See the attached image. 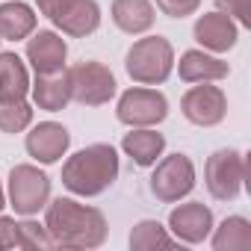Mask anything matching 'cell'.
I'll list each match as a JSON object with an SVG mask.
<instances>
[{
    "mask_svg": "<svg viewBox=\"0 0 251 251\" xmlns=\"http://www.w3.org/2000/svg\"><path fill=\"white\" fill-rule=\"evenodd\" d=\"M45 227L53 239V248H100L109 236V225L103 210L92 204H80L77 195L50 198L45 207Z\"/></svg>",
    "mask_w": 251,
    "mask_h": 251,
    "instance_id": "obj_1",
    "label": "cell"
},
{
    "mask_svg": "<svg viewBox=\"0 0 251 251\" xmlns=\"http://www.w3.org/2000/svg\"><path fill=\"white\" fill-rule=\"evenodd\" d=\"M121 172V160L115 145L109 142H92L71 157L65 154L62 163V186L77 198H98L103 195Z\"/></svg>",
    "mask_w": 251,
    "mask_h": 251,
    "instance_id": "obj_2",
    "label": "cell"
},
{
    "mask_svg": "<svg viewBox=\"0 0 251 251\" xmlns=\"http://www.w3.org/2000/svg\"><path fill=\"white\" fill-rule=\"evenodd\" d=\"M175 48L166 36L145 33L124 53V71L136 86H163L175 71Z\"/></svg>",
    "mask_w": 251,
    "mask_h": 251,
    "instance_id": "obj_3",
    "label": "cell"
},
{
    "mask_svg": "<svg viewBox=\"0 0 251 251\" xmlns=\"http://www.w3.org/2000/svg\"><path fill=\"white\" fill-rule=\"evenodd\" d=\"M248 180V157L236 148H219L204 163V186L213 201H236Z\"/></svg>",
    "mask_w": 251,
    "mask_h": 251,
    "instance_id": "obj_4",
    "label": "cell"
},
{
    "mask_svg": "<svg viewBox=\"0 0 251 251\" xmlns=\"http://www.w3.org/2000/svg\"><path fill=\"white\" fill-rule=\"evenodd\" d=\"M6 201L15 216H36L50 201V177L39 163H18L6 177Z\"/></svg>",
    "mask_w": 251,
    "mask_h": 251,
    "instance_id": "obj_5",
    "label": "cell"
},
{
    "mask_svg": "<svg viewBox=\"0 0 251 251\" xmlns=\"http://www.w3.org/2000/svg\"><path fill=\"white\" fill-rule=\"evenodd\" d=\"M151 195L160 201V204H177L183 201L195 183H198V175H195V163L189 154L177 151V154H163L154 166H151Z\"/></svg>",
    "mask_w": 251,
    "mask_h": 251,
    "instance_id": "obj_6",
    "label": "cell"
},
{
    "mask_svg": "<svg viewBox=\"0 0 251 251\" xmlns=\"http://www.w3.org/2000/svg\"><path fill=\"white\" fill-rule=\"evenodd\" d=\"M71 100L80 106H106L118 95V80L100 59H83L68 68Z\"/></svg>",
    "mask_w": 251,
    "mask_h": 251,
    "instance_id": "obj_7",
    "label": "cell"
},
{
    "mask_svg": "<svg viewBox=\"0 0 251 251\" xmlns=\"http://www.w3.org/2000/svg\"><path fill=\"white\" fill-rule=\"evenodd\" d=\"M115 118L127 127H157L169 118V98L157 86H130L115 100Z\"/></svg>",
    "mask_w": 251,
    "mask_h": 251,
    "instance_id": "obj_8",
    "label": "cell"
},
{
    "mask_svg": "<svg viewBox=\"0 0 251 251\" xmlns=\"http://www.w3.org/2000/svg\"><path fill=\"white\" fill-rule=\"evenodd\" d=\"M180 112L195 127H219L227 115V95L216 83H192L180 98Z\"/></svg>",
    "mask_w": 251,
    "mask_h": 251,
    "instance_id": "obj_9",
    "label": "cell"
},
{
    "mask_svg": "<svg viewBox=\"0 0 251 251\" xmlns=\"http://www.w3.org/2000/svg\"><path fill=\"white\" fill-rule=\"evenodd\" d=\"M216 219H213V210L204 204V201H177L169 213V233L183 242V245H204L210 230H213Z\"/></svg>",
    "mask_w": 251,
    "mask_h": 251,
    "instance_id": "obj_10",
    "label": "cell"
},
{
    "mask_svg": "<svg viewBox=\"0 0 251 251\" xmlns=\"http://www.w3.org/2000/svg\"><path fill=\"white\" fill-rule=\"evenodd\" d=\"M24 148H27V157H33V163L53 166V163H59L68 154L71 133H68L65 124L48 118V121H39V124H30V127H27Z\"/></svg>",
    "mask_w": 251,
    "mask_h": 251,
    "instance_id": "obj_11",
    "label": "cell"
},
{
    "mask_svg": "<svg viewBox=\"0 0 251 251\" xmlns=\"http://www.w3.org/2000/svg\"><path fill=\"white\" fill-rule=\"evenodd\" d=\"M24 42V62L33 68V74H53L68 68V42L59 30H33Z\"/></svg>",
    "mask_w": 251,
    "mask_h": 251,
    "instance_id": "obj_12",
    "label": "cell"
},
{
    "mask_svg": "<svg viewBox=\"0 0 251 251\" xmlns=\"http://www.w3.org/2000/svg\"><path fill=\"white\" fill-rule=\"evenodd\" d=\"M192 39L198 42L201 50H210V53L222 56V53H227V50L236 48V42H239V24L233 18H227L225 12L213 9V12H204V15L195 18Z\"/></svg>",
    "mask_w": 251,
    "mask_h": 251,
    "instance_id": "obj_13",
    "label": "cell"
},
{
    "mask_svg": "<svg viewBox=\"0 0 251 251\" xmlns=\"http://www.w3.org/2000/svg\"><path fill=\"white\" fill-rule=\"evenodd\" d=\"M175 68H177V77L183 83H222L230 77V65L210 53V50H201V48H189L180 53V59H175Z\"/></svg>",
    "mask_w": 251,
    "mask_h": 251,
    "instance_id": "obj_14",
    "label": "cell"
},
{
    "mask_svg": "<svg viewBox=\"0 0 251 251\" xmlns=\"http://www.w3.org/2000/svg\"><path fill=\"white\" fill-rule=\"evenodd\" d=\"M39 109L45 112H62L71 103V80L68 68L53 71V74H36L30 80V95H27Z\"/></svg>",
    "mask_w": 251,
    "mask_h": 251,
    "instance_id": "obj_15",
    "label": "cell"
},
{
    "mask_svg": "<svg viewBox=\"0 0 251 251\" xmlns=\"http://www.w3.org/2000/svg\"><path fill=\"white\" fill-rule=\"evenodd\" d=\"M100 18H103V12L98 6V0H71L53 18V27L68 39H86V36L98 33Z\"/></svg>",
    "mask_w": 251,
    "mask_h": 251,
    "instance_id": "obj_16",
    "label": "cell"
},
{
    "mask_svg": "<svg viewBox=\"0 0 251 251\" xmlns=\"http://www.w3.org/2000/svg\"><path fill=\"white\" fill-rule=\"evenodd\" d=\"M109 18L124 36H145L157 21V9L151 0H112Z\"/></svg>",
    "mask_w": 251,
    "mask_h": 251,
    "instance_id": "obj_17",
    "label": "cell"
},
{
    "mask_svg": "<svg viewBox=\"0 0 251 251\" xmlns=\"http://www.w3.org/2000/svg\"><path fill=\"white\" fill-rule=\"evenodd\" d=\"M121 151L139 169H151L166 154V136L157 127H130V133H124L121 139Z\"/></svg>",
    "mask_w": 251,
    "mask_h": 251,
    "instance_id": "obj_18",
    "label": "cell"
},
{
    "mask_svg": "<svg viewBox=\"0 0 251 251\" xmlns=\"http://www.w3.org/2000/svg\"><path fill=\"white\" fill-rule=\"evenodd\" d=\"M39 27V15L24 0H6L0 3V39L3 42H24Z\"/></svg>",
    "mask_w": 251,
    "mask_h": 251,
    "instance_id": "obj_19",
    "label": "cell"
},
{
    "mask_svg": "<svg viewBox=\"0 0 251 251\" xmlns=\"http://www.w3.org/2000/svg\"><path fill=\"white\" fill-rule=\"evenodd\" d=\"M207 242L213 245V251H245L251 248V222L245 216H227L213 225Z\"/></svg>",
    "mask_w": 251,
    "mask_h": 251,
    "instance_id": "obj_20",
    "label": "cell"
},
{
    "mask_svg": "<svg viewBox=\"0 0 251 251\" xmlns=\"http://www.w3.org/2000/svg\"><path fill=\"white\" fill-rule=\"evenodd\" d=\"M30 68L15 50H0V98H27Z\"/></svg>",
    "mask_w": 251,
    "mask_h": 251,
    "instance_id": "obj_21",
    "label": "cell"
},
{
    "mask_svg": "<svg viewBox=\"0 0 251 251\" xmlns=\"http://www.w3.org/2000/svg\"><path fill=\"white\" fill-rule=\"evenodd\" d=\"M127 242H130V248H136V251L180 245V242L169 233V227H166L163 222H157V219H142V222H136L133 230H130V236H127Z\"/></svg>",
    "mask_w": 251,
    "mask_h": 251,
    "instance_id": "obj_22",
    "label": "cell"
},
{
    "mask_svg": "<svg viewBox=\"0 0 251 251\" xmlns=\"http://www.w3.org/2000/svg\"><path fill=\"white\" fill-rule=\"evenodd\" d=\"M33 124V103L27 98H0V133H27Z\"/></svg>",
    "mask_w": 251,
    "mask_h": 251,
    "instance_id": "obj_23",
    "label": "cell"
},
{
    "mask_svg": "<svg viewBox=\"0 0 251 251\" xmlns=\"http://www.w3.org/2000/svg\"><path fill=\"white\" fill-rule=\"evenodd\" d=\"M18 233H21V248H27V251H48V248H53V239H50L45 222H36L33 216H21Z\"/></svg>",
    "mask_w": 251,
    "mask_h": 251,
    "instance_id": "obj_24",
    "label": "cell"
},
{
    "mask_svg": "<svg viewBox=\"0 0 251 251\" xmlns=\"http://www.w3.org/2000/svg\"><path fill=\"white\" fill-rule=\"evenodd\" d=\"M151 3L166 18H189L201 9V0H151Z\"/></svg>",
    "mask_w": 251,
    "mask_h": 251,
    "instance_id": "obj_25",
    "label": "cell"
},
{
    "mask_svg": "<svg viewBox=\"0 0 251 251\" xmlns=\"http://www.w3.org/2000/svg\"><path fill=\"white\" fill-rule=\"evenodd\" d=\"M216 9L233 18L239 27H251V0H213Z\"/></svg>",
    "mask_w": 251,
    "mask_h": 251,
    "instance_id": "obj_26",
    "label": "cell"
},
{
    "mask_svg": "<svg viewBox=\"0 0 251 251\" xmlns=\"http://www.w3.org/2000/svg\"><path fill=\"white\" fill-rule=\"evenodd\" d=\"M21 248V233H18V219L0 213V251Z\"/></svg>",
    "mask_w": 251,
    "mask_h": 251,
    "instance_id": "obj_27",
    "label": "cell"
},
{
    "mask_svg": "<svg viewBox=\"0 0 251 251\" xmlns=\"http://www.w3.org/2000/svg\"><path fill=\"white\" fill-rule=\"evenodd\" d=\"M68 3H71V0H36V9H39V15H45L48 21H53Z\"/></svg>",
    "mask_w": 251,
    "mask_h": 251,
    "instance_id": "obj_28",
    "label": "cell"
},
{
    "mask_svg": "<svg viewBox=\"0 0 251 251\" xmlns=\"http://www.w3.org/2000/svg\"><path fill=\"white\" fill-rule=\"evenodd\" d=\"M9 207V201H6V186H3V180H0V213H3Z\"/></svg>",
    "mask_w": 251,
    "mask_h": 251,
    "instance_id": "obj_29",
    "label": "cell"
},
{
    "mask_svg": "<svg viewBox=\"0 0 251 251\" xmlns=\"http://www.w3.org/2000/svg\"><path fill=\"white\" fill-rule=\"evenodd\" d=\"M0 42H3V39H0Z\"/></svg>",
    "mask_w": 251,
    "mask_h": 251,
    "instance_id": "obj_30",
    "label": "cell"
}]
</instances>
